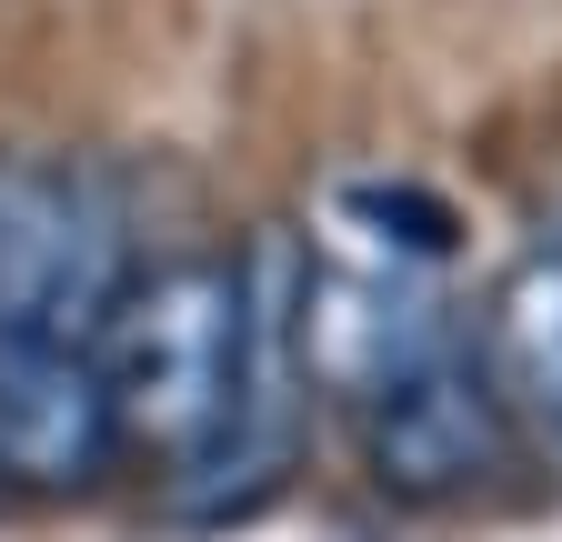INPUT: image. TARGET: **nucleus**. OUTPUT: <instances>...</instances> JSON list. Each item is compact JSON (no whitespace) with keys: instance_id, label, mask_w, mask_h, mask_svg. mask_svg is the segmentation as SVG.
<instances>
[{"instance_id":"423d86ee","label":"nucleus","mask_w":562,"mask_h":542,"mask_svg":"<svg viewBox=\"0 0 562 542\" xmlns=\"http://www.w3.org/2000/svg\"><path fill=\"white\" fill-rule=\"evenodd\" d=\"M482 372L503 392L513 432L562 442V241L522 251L482 312Z\"/></svg>"},{"instance_id":"f03ea898","label":"nucleus","mask_w":562,"mask_h":542,"mask_svg":"<svg viewBox=\"0 0 562 542\" xmlns=\"http://www.w3.org/2000/svg\"><path fill=\"white\" fill-rule=\"evenodd\" d=\"M302 413H312V372H302V241L261 232L241 251V352H232L222 422L201 432V452L181 472H161L171 522H191V532L251 522L281 493V472H292Z\"/></svg>"},{"instance_id":"7ed1b4c3","label":"nucleus","mask_w":562,"mask_h":542,"mask_svg":"<svg viewBox=\"0 0 562 542\" xmlns=\"http://www.w3.org/2000/svg\"><path fill=\"white\" fill-rule=\"evenodd\" d=\"M131 282L121 191L91 161H0V342H91Z\"/></svg>"},{"instance_id":"39448f33","label":"nucleus","mask_w":562,"mask_h":542,"mask_svg":"<svg viewBox=\"0 0 562 542\" xmlns=\"http://www.w3.org/2000/svg\"><path fill=\"white\" fill-rule=\"evenodd\" d=\"M121 462L91 342H0V493L81 503Z\"/></svg>"},{"instance_id":"20e7f679","label":"nucleus","mask_w":562,"mask_h":542,"mask_svg":"<svg viewBox=\"0 0 562 542\" xmlns=\"http://www.w3.org/2000/svg\"><path fill=\"white\" fill-rule=\"evenodd\" d=\"M362 413V472L392 503H462L513 462V413L482 372V342L452 331L442 352H422L402 382H382Z\"/></svg>"},{"instance_id":"f257e3e1","label":"nucleus","mask_w":562,"mask_h":542,"mask_svg":"<svg viewBox=\"0 0 562 542\" xmlns=\"http://www.w3.org/2000/svg\"><path fill=\"white\" fill-rule=\"evenodd\" d=\"M101 352V392H111V432L131 462L181 472L201 452V432L222 422V392H232V352H241V261H151L131 271L121 302L91 331Z\"/></svg>"},{"instance_id":"0eeeda50","label":"nucleus","mask_w":562,"mask_h":542,"mask_svg":"<svg viewBox=\"0 0 562 542\" xmlns=\"http://www.w3.org/2000/svg\"><path fill=\"white\" fill-rule=\"evenodd\" d=\"M312 241H322V251H372V261L442 271V261H452V241H462V222H452V201H442V191L392 181V171H362V181H331Z\"/></svg>"}]
</instances>
